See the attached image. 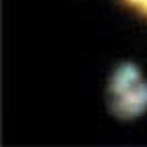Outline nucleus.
<instances>
[{
  "mask_svg": "<svg viewBox=\"0 0 147 147\" xmlns=\"http://www.w3.org/2000/svg\"><path fill=\"white\" fill-rule=\"evenodd\" d=\"M143 106L145 104L137 98L135 90L131 88L129 92L117 96V100H115V113L121 115V117H135V115H139L141 110H143Z\"/></svg>",
  "mask_w": 147,
  "mask_h": 147,
  "instance_id": "obj_1",
  "label": "nucleus"
},
{
  "mask_svg": "<svg viewBox=\"0 0 147 147\" xmlns=\"http://www.w3.org/2000/svg\"><path fill=\"white\" fill-rule=\"evenodd\" d=\"M135 84L129 80V78H125L121 71H117V76L113 78V82H110V92H113L115 96H121V94H125V92H129Z\"/></svg>",
  "mask_w": 147,
  "mask_h": 147,
  "instance_id": "obj_2",
  "label": "nucleus"
},
{
  "mask_svg": "<svg viewBox=\"0 0 147 147\" xmlns=\"http://www.w3.org/2000/svg\"><path fill=\"white\" fill-rule=\"evenodd\" d=\"M119 71L123 74L125 78H129L133 84H137V82H139V71H137V67H135L133 63H125V65H123Z\"/></svg>",
  "mask_w": 147,
  "mask_h": 147,
  "instance_id": "obj_3",
  "label": "nucleus"
},
{
  "mask_svg": "<svg viewBox=\"0 0 147 147\" xmlns=\"http://www.w3.org/2000/svg\"><path fill=\"white\" fill-rule=\"evenodd\" d=\"M139 6H141V12H143V14H147V0H141Z\"/></svg>",
  "mask_w": 147,
  "mask_h": 147,
  "instance_id": "obj_4",
  "label": "nucleus"
},
{
  "mask_svg": "<svg viewBox=\"0 0 147 147\" xmlns=\"http://www.w3.org/2000/svg\"><path fill=\"white\" fill-rule=\"evenodd\" d=\"M125 2H129V4H139L141 0H125Z\"/></svg>",
  "mask_w": 147,
  "mask_h": 147,
  "instance_id": "obj_5",
  "label": "nucleus"
}]
</instances>
